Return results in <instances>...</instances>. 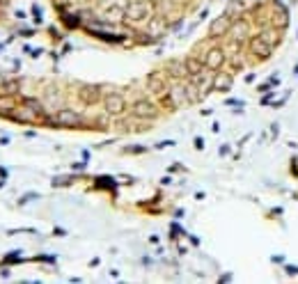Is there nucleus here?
Segmentation results:
<instances>
[{"label":"nucleus","mask_w":298,"mask_h":284,"mask_svg":"<svg viewBox=\"0 0 298 284\" xmlns=\"http://www.w3.org/2000/svg\"><path fill=\"white\" fill-rule=\"evenodd\" d=\"M23 106H26V108H30L32 113L37 115V119L46 117V113H44V106H41L39 101H37V99H26V101H23Z\"/></svg>","instance_id":"nucleus-18"},{"label":"nucleus","mask_w":298,"mask_h":284,"mask_svg":"<svg viewBox=\"0 0 298 284\" xmlns=\"http://www.w3.org/2000/svg\"><path fill=\"white\" fill-rule=\"evenodd\" d=\"M103 110L108 115H113V117H119V115L126 113V99H124V94L119 92H110L103 97Z\"/></svg>","instance_id":"nucleus-3"},{"label":"nucleus","mask_w":298,"mask_h":284,"mask_svg":"<svg viewBox=\"0 0 298 284\" xmlns=\"http://www.w3.org/2000/svg\"><path fill=\"white\" fill-rule=\"evenodd\" d=\"M186 67H188V73L190 76H197V73H202V71H206V67H204V60H202L200 55H188L186 57Z\"/></svg>","instance_id":"nucleus-14"},{"label":"nucleus","mask_w":298,"mask_h":284,"mask_svg":"<svg viewBox=\"0 0 298 284\" xmlns=\"http://www.w3.org/2000/svg\"><path fill=\"white\" fill-rule=\"evenodd\" d=\"M168 94L172 97V101H175L177 108H179V106L190 104V101H188V92H186V85H172V87L168 89Z\"/></svg>","instance_id":"nucleus-13"},{"label":"nucleus","mask_w":298,"mask_h":284,"mask_svg":"<svg viewBox=\"0 0 298 284\" xmlns=\"http://www.w3.org/2000/svg\"><path fill=\"white\" fill-rule=\"evenodd\" d=\"M108 19H110V21H122V19H124V10H122V7H117V5L110 7V10H108Z\"/></svg>","instance_id":"nucleus-20"},{"label":"nucleus","mask_w":298,"mask_h":284,"mask_svg":"<svg viewBox=\"0 0 298 284\" xmlns=\"http://www.w3.org/2000/svg\"><path fill=\"white\" fill-rule=\"evenodd\" d=\"M154 10H156V5L152 0H133V3L124 10V19L131 23H144L152 19Z\"/></svg>","instance_id":"nucleus-1"},{"label":"nucleus","mask_w":298,"mask_h":284,"mask_svg":"<svg viewBox=\"0 0 298 284\" xmlns=\"http://www.w3.org/2000/svg\"><path fill=\"white\" fill-rule=\"evenodd\" d=\"M248 53L250 55H255L257 60H266V57H271L273 53V44L266 39V35H255L248 39Z\"/></svg>","instance_id":"nucleus-2"},{"label":"nucleus","mask_w":298,"mask_h":284,"mask_svg":"<svg viewBox=\"0 0 298 284\" xmlns=\"http://www.w3.org/2000/svg\"><path fill=\"white\" fill-rule=\"evenodd\" d=\"M147 89L154 97H163L165 92H168V80H165V76L163 73H159V71H154V73H149L147 76Z\"/></svg>","instance_id":"nucleus-7"},{"label":"nucleus","mask_w":298,"mask_h":284,"mask_svg":"<svg viewBox=\"0 0 298 284\" xmlns=\"http://www.w3.org/2000/svg\"><path fill=\"white\" fill-rule=\"evenodd\" d=\"M271 23L275 28H287L289 26V14L282 10V7H278V12H275V14H271Z\"/></svg>","instance_id":"nucleus-16"},{"label":"nucleus","mask_w":298,"mask_h":284,"mask_svg":"<svg viewBox=\"0 0 298 284\" xmlns=\"http://www.w3.org/2000/svg\"><path fill=\"white\" fill-rule=\"evenodd\" d=\"M227 35H230V42L234 44V46H241L243 42L250 39V23H248L246 19H237V21H232V28Z\"/></svg>","instance_id":"nucleus-4"},{"label":"nucleus","mask_w":298,"mask_h":284,"mask_svg":"<svg viewBox=\"0 0 298 284\" xmlns=\"http://www.w3.org/2000/svg\"><path fill=\"white\" fill-rule=\"evenodd\" d=\"M156 12H159V16H168L172 14V10L177 7V0H156Z\"/></svg>","instance_id":"nucleus-15"},{"label":"nucleus","mask_w":298,"mask_h":284,"mask_svg":"<svg viewBox=\"0 0 298 284\" xmlns=\"http://www.w3.org/2000/svg\"><path fill=\"white\" fill-rule=\"evenodd\" d=\"M165 16H156V19H149V32L152 35H161V32L165 30Z\"/></svg>","instance_id":"nucleus-17"},{"label":"nucleus","mask_w":298,"mask_h":284,"mask_svg":"<svg viewBox=\"0 0 298 284\" xmlns=\"http://www.w3.org/2000/svg\"><path fill=\"white\" fill-rule=\"evenodd\" d=\"M78 99H81V104H85V106L99 104L101 87H99V85H83V87H78Z\"/></svg>","instance_id":"nucleus-10"},{"label":"nucleus","mask_w":298,"mask_h":284,"mask_svg":"<svg viewBox=\"0 0 298 284\" xmlns=\"http://www.w3.org/2000/svg\"><path fill=\"white\" fill-rule=\"evenodd\" d=\"M55 124L57 126H81L83 117L71 108H62L55 113Z\"/></svg>","instance_id":"nucleus-9"},{"label":"nucleus","mask_w":298,"mask_h":284,"mask_svg":"<svg viewBox=\"0 0 298 284\" xmlns=\"http://www.w3.org/2000/svg\"><path fill=\"white\" fill-rule=\"evenodd\" d=\"M227 62V55H225V51H222L220 46H211L209 51H206V55H204V67H206V71H218V69L222 67V64Z\"/></svg>","instance_id":"nucleus-6"},{"label":"nucleus","mask_w":298,"mask_h":284,"mask_svg":"<svg viewBox=\"0 0 298 284\" xmlns=\"http://www.w3.org/2000/svg\"><path fill=\"white\" fill-rule=\"evenodd\" d=\"M232 28V16L230 14H220L216 16L209 26V37H225Z\"/></svg>","instance_id":"nucleus-8"},{"label":"nucleus","mask_w":298,"mask_h":284,"mask_svg":"<svg viewBox=\"0 0 298 284\" xmlns=\"http://www.w3.org/2000/svg\"><path fill=\"white\" fill-rule=\"evenodd\" d=\"M131 115L138 119H154L159 115V106L149 99H138L133 106H131Z\"/></svg>","instance_id":"nucleus-5"},{"label":"nucleus","mask_w":298,"mask_h":284,"mask_svg":"<svg viewBox=\"0 0 298 284\" xmlns=\"http://www.w3.org/2000/svg\"><path fill=\"white\" fill-rule=\"evenodd\" d=\"M232 83H234V76H232L230 71H213V76H211V87L218 89V92H227V89L232 87Z\"/></svg>","instance_id":"nucleus-12"},{"label":"nucleus","mask_w":298,"mask_h":284,"mask_svg":"<svg viewBox=\"0 0 298 284\" xmlns=\"http://www.w3.org/2000/svg\"><path fill=\"white\" fill-rule=\"evenodd\" d=\"M16 108V101L14 97H0V113H12V110Z\"/></svg>","instance_id":"nucleus-19"},{"label":"nucleus","mask_w":298,"mask_h":284,"mask_svg":"<svg viewBox=\"0 0 298 284\" xmlns=\"http://www.w3.org/2000/svg\"><path fill=\"white\" fill-rule=\"evenodd\" d=\"M3 89H5V94H16L19 92V83H14V80L12 83H3Z\"/></svg>","instance_id":"nucleus-21"},{"label":"nucleus","mask_w":298,"mask_h":284,"mask_svg":"<svg viewBox=\"0 0 298 284\" xmlns=\"http://www.w3.org/2000/svg\"><path fill=\"white\" fill-rule=\"evenodd\" d=\"M165 73H168L170 78H175V80H184V78H188V67H186V60H170L168 64H165Z\"/></svg>","instance_id":"nucleus-11"}]
</instances>
